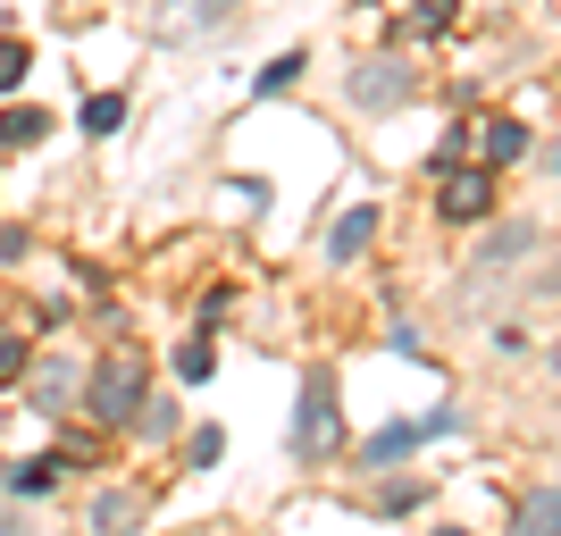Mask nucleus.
Masks as SVG:
<instances>
[{"instance_id": "nucleus-1", "label": "nucleus", "mask_w": 561, "mask_h": 536, "mask_svg": "<svg viewBox=\"0 0 561 536\" xmlns=\"http://www.w3.org/2000/svg\"><path fill=\"white\" fill-rule=\"evenodd\" d=\"M328 444H335V386H328V377H310L302 411H294V461H319Z\"/></svg>"}, {"instance_id": "nucleus-2", "label": "nucleus", "mask_w": 561, "mask_h": 536, "mask_svg": "<svg viewBox=\"0 0 561 536\" xmlns=\"http://www.w3.org/2000/svg\"><path fill=\"white\" fill-rule=\"evenodd\" d=\"M135 402H142V369L135 361H101L93 369V420H135Z\"/></svg>"}, {"instance_id": "nucleus-3", "label": "nucleus", "mask_w": 561, "mask_h": 536, "mask_svg": "<svg viewBox=\"0 0 561 536\" xmlns=\"http://www.w3.org/2000/svg\"><path fill=\"white\" fill-rule=\"evenodd\" d=\"M369 235H377V210L360 202V210H344V218H335V235H328V260H360V252H369Z\"/></svg>"}, {"instance_id": "nucleus-4", "label": "nucleus", "mask_w": 561, "mask_h": 536, "mask_svg": "<svg viewBox=\"0 0 561 536\" xmlns=\"http://www.w3.org/2000/svg\"><path fill=\"white\" fill-rule=\"evenodd\" d=\"M352 93L369 101V110H386V101H402V93H411V68H386V59H377V68H360V76H352Z\"/></svg>"}, {"instance_id": "nucleus-5", "label": "nucleus", "mask_w": 561, "mask_h": 536, "mask_svg": "<svg viewBox=\"0 0 561 536\" xmlns=\"http://www.w3.org/2000/svg\"><path fill=\"white\" fill-rule=\"evenodd\" d=\"M25 402H34V411H68V402H76V369H68V361H43Z\"/></svg>"}, {"instance_id": "nucleus-6", "label": "nucleus", "mask_w": 561, "mask_h": 536, "mask_svg": "<svg viewBox=\"0 0 561 536\" xmlns=\"http://www.w3.org/2000/svg\"><path fill=\"white\" fill-rule=\"evenodd\" d=\"M445 218H494V185L486 176H453L445 185Z\"/></svg>"}, {"instance_id": "nucleus-7", "label": "nucleus", "mask_w": 561, "mask_h": 536, "mask_svg": "<svg viewBox=\"0 0 561 536\" xmlns=\"http://www.w3.org/2000/svg\"><path fill=\"white\" fill-rule=\"evenodd\" d=\"M411 444H420V427H402V420H394V427H377V436L360 444V469H394Z\"/></svg>"}, {"instance_id": "nucleus-8", "label": "nucleus", "mask_w": 561, "mask_h": 536, "mask_svg": "<svg viewBox=\"0 0 561 536\" xmlns=\"http://www.w3.org/2000/svg\"><path fill=\"white\" fill-rule=\"evenodd\" d=\"M486 160H494V168L528 160V126H519V117H494V126H486Z\"/></svg>"}, {"instance_id": "nucleus-9", "label": "nucleus", "mask_w": 561, "mask_h": 536, "mask_svg": "<svg viewBox=\"0 0 561 536\" xmlns=\"http://www.w3.org/2000/svg\"><path fill=\"white\" fill-rule=\"evenodd\" d=\"M59 469H68V461L34 453V461H18V469H9V494H50V487H59Z\"/></svg>"}, {"instance_id": "nucleus-10", "label": "nucleus", "mask_w": 561, "mask_h": 536, "mask_svg": "<svg viewBox=\"0 0 561 536\" xmlns=\"http://www.w3.org/2000/svg\"><path fill=\"white\" fill-rule=\"evenodd\" d=\"M126 126V93H93L84 101V135H117Z\"/></svg>"}, {"instance_id": "nucleus-11", "label": "nucleus", "mask_w": 561, "mask_h": 536, "mask_svg": "<svg viewBox=\"0 0 561 536\" xmlns=\"http://www.w3.org/2000/svg\"><path fill=\"white\" fill-rule=\"evenodd\" d=\"M218 369V352H210V335H193V344H176V377L185 386H202V377Z\"/></svg>"}, {"instance_id": "nucleus-12", "label": "nucleus", "mask_w": 561, "mask_h": 536, "mask_svg": "<svg viewBox=\"0 0 561 536\" xmlns=\"http://www.w3.org/2000/svg\"><path fill=\"white\" fill-rule=\"evenodd\" d=\"M453 18H461V0H420V9H411V34H445Z\"/></svg>"}, {"instance_id": "nucleus-13", "label": "nucleus", "mask_w": 561, "mask_h": 536, "mask_svg": "<svg viewBox=\"0 0 561 536\" xmlns=\"http://www.w3.org/2000/svg\"><path fill=\"white\" fill-rule=\"evenodd\" d=\"M43 126H50L43 110H0V142H34Z\"/></svg>"}, {"instance_id": "nucleus-14", "label": "nucleus", "mask_w": 561, "mask_h": 536, "mask_svg": "<svg viewBox=\"0 0 561 536\" xmlns=\"http://www.w3.org/2000/svg\"><path fill=\"white\" fill-rule=\"evenodd\" d=\"M294 76H302V50H285V59H268V68H260V93H285Z\"/></svg>"}, {"instance_id": "nucleus-15", "label": "nucleus", "mask_w": 561, "mask_h": 536, "mask_svg": "<svg viewBox=\"0 0 561 536\" xmlns=\"http://www.w3.org/2000/svg\"><path fill=\"white\" fill-rule=\"evenodd\" d=\"M18 84H25V50L0 43V93H18Z\"/></svg>"}, {"instance_id": "nucleus-16", "label": "nucleus", "mask_w": 561, "mask_h": 536, "mask_svg": "<svg viewBox=\"0 0 561 536\" xmlns=\"http://www.w3.org/2000/svg\"><path fill=\"white\" fill-rule=\"evenodd\" d=\"M218 453H227V427H202V436H193V469H210Z\"/></svg>"}, {"instance_id": "nucleus-17", "label": "nucleus", "mask_w": 561, "mask_h": 536, "mask_svg": "<svg viewBox=\"0 0 561 536\" xmlns=\"http://www.w3.org/2000/svg\"><path fill=\"white\" fill-rule=\"evenodd\" d=\"M142 411V436H168V420H176V402H135Z\"/></svg>"}, {"instance_id": "nucleus-18", "label": "nucleus", "mask_w": 561, "mask_h": 536, "mask_svg": "<svg viewBox=\"0 0 561 536\" xmlns=\"http://www.w3.org/2000/svg\"><path fill=\"white\" fill-rule=\"evenodd\" d=\"M93 520H101V528H117V520H135V503H126V494H101Z\"/></svg>"}, {"instance_id": "nucleus-19", "label": "nucleus", "mask_w": 561, "mask_h": 536, "mask_svg": "<svg viewBox=\"0 0 561 536\" xmlns=\"http://www.w3.org/2000/svg\"><path fill=\"white\" fill-rule=\"evenodd\" d=\"M25 369V344H18V335H0V377H18Z\"/></svg>"}, {"instance_id": "nucleus-20", "label": "nucleus", "mask_w": 561, "mask_h": 536, "mask_svg": "<svg viewBox=\"0 0 561 536\" xmlns=\"http://www.w3.org/2000/svg\"><path fill=\"white\" fill-rule=\"evenodd\" d=\"M227 9H234V0H193V18H202V25H218Z\"/></svg>"}]
</instances>
